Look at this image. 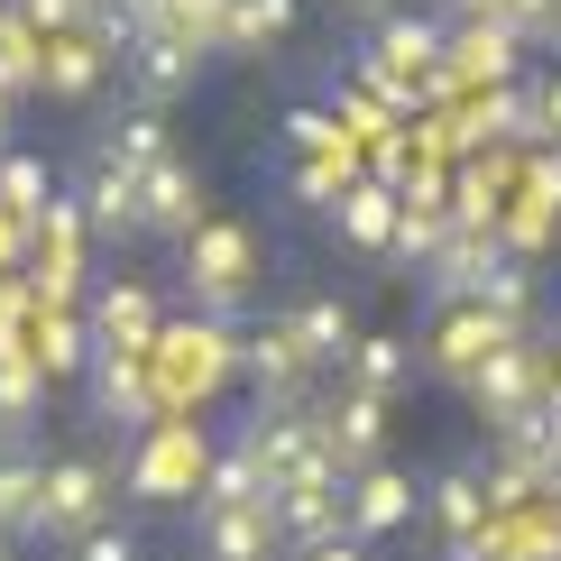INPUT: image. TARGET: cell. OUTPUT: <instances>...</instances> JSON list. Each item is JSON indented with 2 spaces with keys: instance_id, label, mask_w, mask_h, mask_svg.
<instances>
[{
  "instance_id": "cell-1",
  "label": "cell",
  "mask_w": 561,
  "mask_h": 561,
  "mask_svg": "<svg viewBox=\"0 0 561 561\" xmlns=\"http://www.w3.org/2000/svg\"><path fill=\"white\" fill-rule=\"evenodd\" d=\"M249 276H259V230H240V221H203L194 240H184V286H194L203 313H240Z\"/></svg>"
},
{
  "instance_id": "cell-2",
  "label": "cell",
  "mask_w": 561,
  "mask_h": 561,
  "mask_svg": "<svg viewBox=\"0 0 561 561\" xmlns=\"http://www.w3.org/2000/svg\"><path fill=\"white\" fill-rule=\"evenodd\" d=\"M92 525H111V479H102V460H92V451L46 460V479H37V534L83 543Z\"/></svg>"
},
{
  "instance_id": "cell-3",
  "label": "cell",
  "mask_w": 561,
  "mask_h": 561,
  "mask_svg": "<svg viewBox=\"0 0 561 561\" xmlns=\"http://www.w3.org/2000/svg\"><path fill=\"white\" fill-rule=\"evenodd\" d=\"M240 451H249V470H259L267 497H286V488H322V479H332L313 414H276V424H259V433L240 442Z\"/></svg>"
},
{
  "instance_id": "cell-4",
  "label": "cell",
  "mask_w": 561,
  "mask_h": 561,
  "mask_svg": "<svg viewBox=\"0 0 561 561\" xmlns=\"http://www.w3.org/2000/svg\"><path fill=\"white\" fill-rule=\"evenodd\" d=\"M213 479V460H203V433L194 424H148V451L129 460V488L148 506H175V497H194V488Z\"/></svg>"
},
{
  "instance_id": "cell-5",
  "label": "cell",
  "mask_w": 561,
  "mask_h": 561,
  "mask_svg": "<svg viewBox=\"0 0 561 561\" xmlns=\"http://www.w3.org/2000/svg\"><path fill=\"white\" fill-rule=\"evenodd\" d=\"M470 405H488L497 424H525V414H543V405H552V359H543V350H525V341H516V350H497V359L470 378Z\"/></svg>"
},
{
  "instance_id": "cell-6",
  "label": "cell",
  "mask_w": 561,
  "mask_h": 561,
  "mask_svg": "<svg viewBox=\"0 0 561 561\" xmlns=\"http://www.w3.org/2000/svg\"><path fill=\"white\" fill-rule=\"evenodd\" d=\"M313 433H322V460H332V479L350 470H378V442H387V396H359V387H341L332 396V414H313Z\"/></svg>"
},
{
  "instance_id": "cell-7",
  "label": "cell",
  "mask_w": 561,
  "mask_h": 561,
  "mask_svg": "<svg viewBox=\"0 0 561 561\" xmlns=\"http://www.w3.org/2000/svg\"><path fill=\"white\" fill-rule=\"evenodd\" d=\"M497 350H516V332H506L488 304H451V313L433 322V368H442V378H460V387H470Z\"/></svg>"
},
{
  "instance_id": "cell-8",
  "label": "cell",
  "mask_w": 561,
  "mask_h": 561,
  "mask_svg": "<svg viewBox=\"0 0 561 561\" xmlns=\"http://www.w3.org/2000/svg\"><path fill=\"white\" fill-rule=\"evenodd\" d=\"M203 221H213V213H203V175L184 167V157H157V167L138 175V230H167V240H194Z\"/></svg>"
},
{
  "instance_id": "cell-9",
  "label": "cell",
  "mask_w": 561,
  "mask_h": 561,
  "mask_svg": "<svg viewBox=\"0 0 561 561\" xmlns=\"http://www.w3.org/2000/svg\"><path fill=\"white\" fill-rule=\"evenodd\" d=\"M414 506H424V488L378 460V470H359V479L341 488V534H350V543H368V534H396Z\"/></svg>"
},
{
  "instance_id": "cell-10",
  "label": "cell",
  "mask_w": 561,
  "mask_h": 561,
  "mask_svg": "<svg viewBox=\"0 0 561 561\" xmlns=\"http://www.w3.org/2000/svg\"><path fill=\"white\" fill-rule=\"evenodd\" d=\"M267 516H276V543H295V552L350 543V534H341V479H322V488H286V497H267Z\"/></svg>"
},
{
  "instance_id": "cell-11",
  "label": "cell",
  "mask_w": 561,
  "mask_h": 561,
  "mask_svg": "<svg viewBox=\"0 0 561 561\" xmlns=\"http://www.w3.org/2000/svg\"><path fill=\"white\" fill-rule=\"evenodd\" d=\"M295 350H304V368H341L350 359V341H359V322H350V304L341 295H304L286 322H276Z\"/></svg>"
},
{
  "instance_id": "cell-12",
  "label": "cell",
  "mask_w": 561,
  "mask_h": 561,
  "mask_svg": "<svg viewBox=\"0 0 561 561\" xmlns=\"http://www.w3.org/2000/svg\"><path fill=\"white\" fill-rule=\"evenodd\" d=\"M424 497H433V516H442V534H451V543H488L497 506H488V479L470 470V460H451V470H442Z\"/></svg>"
},
{
  "instance_id": "cell-13",
  "label": "cell",
  "mask_w": 561,
  "mask_h": 561,
  "mask_svg": "<svg viewBox=\"0 0 561 561\" xmlns=\"http://www.w3.org/2000/svg\"><path fill=\"white\" fill-rule=\"evenodd\" d=\"M378 75L387 83H433L442 75V28H433V19H387V28H378Z\"/></svg>"
},
{
  "instance_id": "cell-14",
  "label": "cell",
  "mask_w": 561,
  "mask_h": 561,
  "mask_svg": "<svg viewBox=\"0 0 561 561\" xmlns=\"http://www.w3.org/2000/svg\"><path fill=\"white\" fill-rule=\"evenodd\" d=\"M203 552L213 561H267L276 552V516L267 506H203Z\"/></svg>"
},
{
  "instance_id": "cell-15",
  "label": "cell",
  "mask_w": 561,
  "mask_h": 561,
  "mask_svg": "<svg viewBox=\"0 0 561 561\" xmlns=\"http://www.w3.org/2000/svg\"><path fill=\"white\" fill-rule=\"evenodd\" d=\"M240 368H249V378H259V396H267L276 414H295L304 378H313V368H304V350H295L286 332H259V341H240Z\"/></svg>"
},
{
  "instance_id": "cell-16",
  "label": "cell",
  "mask_w": 561,
  "mask_h": 561,
  "mask_svg": "<svg viewBox=\"0 0 561 561\" xmlns=\"http://www.w3.org/2000/svg\"><path fill=\"white\" fill-rule=\"evenodd\" d=\"M194 46L184 37H138V65H129V83H138V111H167L184 83H194Z\"/></svg>"
},
{
  "instance_id": "cell-17",
  "label": "cell",
  "mask_w": 561,
  "mask_h": 561,
  "mask_svg": "<svg viewBox=\"0 0 561 561\" xmlns=\"http://www.w3.org/2000/svg\"><path fill=\"white\" fill-rule=\"evenodd\" d=\"M102 65H111V46H102V37H83V28L37 46V83H46V92H65V102H83V92L102 83Z\"/></svg>"
},
{
  "instance_id": "cell-18",
  "label": "cell",
  "mask_w": 561,
  "mask_h": 561,
  "mask_svg": "<svg viewBox=\"0 0 561 561\" xmlns=\"http://www.w3.org/2000/svg\"><path fill=\"white\" fill-rule=\"evenodd\" d=\"M37 451H28V442H0V543H10V534H37Z\"/></svg>"
},
{
  "instance_id": "cell-19",
  "label": "cell",
  "mask_w": 561,
  "mask_h": 561,
  "mask_svg": "<svg viewBox=\"0 0 561 561\" xmlns=\"http://www.w3.org/2000/svg\"><path fill=\"white\" fill-rule=\"evenodd\" d=\"M332 221H341V240H359V249H396V194L387 184H350L332 203Z\"/></svg>"
},
{
  "instance_id": "cell-20",
  "label": "cell",
  "mask_w": 561,
  "mask_h": 561,
  "mask_svg": "<svg viewBox=\"0 0 561 561\" xmlns=\"http://www.w3.org/2000/svg\"><path fill=\"white\" fill-rule=\"evenodd\" d=\"M83 221H92V230H138V175H121V167L102 157V167L83 175Z\"/></svg>"
},
{
  "instance_id": "cell-21",
  "label": "cell",
  "mask_w": 561,
  "mask_h": 561,
  "mask_svg": "<svg viewBox=\"0 0 561 561\" xmlns=\"http://www.w3.org/2000/svg\"><path fill=\"white\" fill-rule=\"evenodd\" d=\"M341 368H350V387H359V396H396V378H405V341H387V332H359Z\"/></svg>"
},
{
  "instance_id": "cell-22",
  "label": "cell",
  "mask_w": 561,
  "mask_h": 561,
  "mask_svg": "<svg viewBox=\"0 0 561 561\" xmlns=\"http://www.w3.org/2000/svg\"><path fill=\"white\" fill-rule=\"evenodd\" d=\"M157 157H167V111H129L121 138H111V167H121V175H148Z\"/></svg>"
},
{
  "instance_id": "cell-23",
  "label": "cell",
  "mask_w": 561,
  "mask_h": 561,
  "mask_svg": "<svg viewBox=\"0 0 561 561\" xmlns=\"http://www.w3.org/2000/svg\"><path fill=\"white\" fill-rule=\"evenodd\" d=\"M286 28H295V0H230V19H221L230 46H267V37H286Z\"/></svg>"
},
{
  "instance_id": "cell-24",
  "label": "cell",
  "mask_w": 561,
  "mask_h": 561,
  "mask_svg": "<svg viewBox=\"0 0 561 561\" xmlns=\"http://www.w3.org/2000/svg\"><path fill=\"white\" fill-rule=\"evenodd\" d=\"M28 359H37V378H65V368H83V332L65 313H46L37 341H28Z\"/></svg>"
},
{
  "instance_id": "cell-25",
  "label": "cell",
  "mask_w": 561,
  "mask_h": 561,
  "mask_svg": "<svg viewBox=\"0 0 561 561\" xmlns=\"http://www.w3.org/2000/svg\"><path fill=\"white\" fill-rule=\"evenodd\" d=\"M0 203H10V213H46V167L37 157H0Z\"/></svg>"
},
{
  "instance_id": "cell-26",
  "label": "cell",
  "mask_w": 561,
  "mask_h": 561,
  "mask_svg": "<svg viewBox=\"0 0 561 561\" xmlns=\"http://www.w3.org/2000/svg\"><path fill=\"white\" fill-rule=\"evenodd\" d=\"M92 10H102V0H19V28L75 37V28H92Z\"/></svg>"
},
{
  "instance_id": "cell-27",
  "label": "cell",
  "mask_w": 561,
  "mask_h": 561,
  "mask_svg": "<svg viewBox=\"0 0 561 561\" xmlns=\"http://www.w3.org/2000/svg\"><path fill=\"white\" fill-rule=\"evenodd\" d=\"M75 561H138V534L129 525H92L83 543H75Z\"/></svg>"
},
{
  "instance_id": "cell-28",
  "label": "cell",
  "mask_w": 561,
  "mask_h": 561,
  "mask_svg": "<svg viewBox=\"0 0 561 561\" xmlns=\"http://www.w3.org/2000/svg\"><path fill=\"white\" fill-rule=\"evenodd\" d=\"M525 138H552V157H561V75L525 102Z\"/></svg>"
},
{
  "instance_id": "cell-29",
  "label": "cell",
  "mask_w": 561,
  "mask_h": 561,
  "mask_svg": "<svg viewBox=\"0 0 561 561\" xmlns=\"http://www.w3.org/2000/svg\"><path fill=\"white\" fill-rule=\"evenodd\" d=\"M304 561H368L359 543H322V552H304Z\"/></svg>"
},
{
  "instance_id": "cell-30",
  "label": "cell",
  "mask_w": 561,
  "mask_h": 561,
  "mask_svg": "<svg viewBox=\"0 0 561 561\" xmlns=\"http://www.w3.org/2000/svg\"><path fill=\"white\" fill-rule=\"evenodd\" d=\"M341 10H378V0H341Z\"/></svg>"
}]
</instances>
